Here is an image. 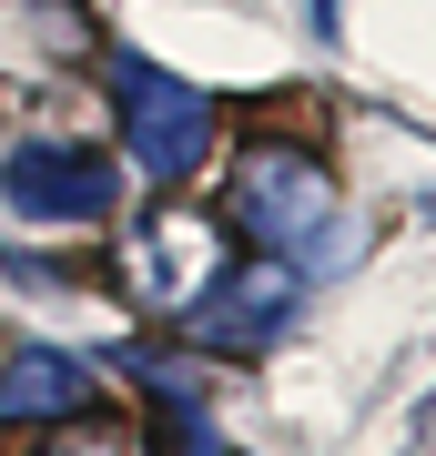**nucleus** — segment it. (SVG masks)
Masks as SVG:
<instances>
[{
	"mask_svg": "<svg viewBox=\"0 0 436 456\" xmlns=\"http://www.w3.org/2000/svg\"><path fill=\"white\" fill-rule=\"evenodd\" d=\"M335 173L315 163V152H294V142H254L234 163V224L254 233L275 264H294L305 274V254H325L335 244Z\"/></svg>",
	"mask_w": 436,
	"mask_h": 456,
	"instance_id": "obj_1",
	"label": "nucleus"
},
{
	"mask_svg": "<svg viewBox=\"0 0 436 456\" xmlns=\"http://www.w3.org/2000/svg\"><path fill=\"white\" fill-rule=\"evenodd\" d=\"M112 102H122V142H132V163H143L152 183H193L203 173V152H213V92L193 82H173L162 61H112Z\"/></svg>",
	"mask_w": 436,
	"mask_h": 456,
	"instance_id": "obj_2",
	"label": "nucleus"
},
{
	"mask_svg": "<svg viewBox=\"0 0 436 456\" xmlns=\"http://www.w3.org/2000/svg\"><path fill=\"white\" fill-rule=\"evenodd\" d=\"M294 264H275V254H243V264H213V284L183 305V335L203 345V355H264L275 345V325L294 314Z\"/></svg>",
	"mask_w": 436,
	"mask_h": 456,
	"instance_id": "obj_3",
	"label": "nucleus"
},
{
	"mask_svg": "<svg viewBox=\"0 0 436 456\" xmlns=\"http://www.w3.org/2000/svg\"><path fill=\"white\" fill-rule=\"evenodd\" d=\"M0 193H11V213H31V224H102L122 183H112V163H102V152L21 142L11 163H0Z\"/></svg>",
	"mask_w": 436,
	"mask_h": 456,
	"instance_id": "obj_4",
	"label": "nucleus"
},
{
	"mask_svg": "<svg viewBox=\"0 0 436 456\" xmlns=\"http://www.w3.org/2000/svg\"><path fill=\"white\" fill-rule=\"evenodd\" d=\"M132 274H143L152 305H193V294L213 284V224L203 213H152L143 244H132Z\"/></svg>",
	"mask_w": 436,
	"mask_h": 456,
	"instance_id": "obj_5",
	"label": "nucleus"
},
{
	"mask_svg": "<svg viewBox=\"0 0 436 456\" xmlns=\"http://www.w3.org/2000/svg\"><path fill=\"white\" fill-rule=\"evenodd\" d=\"M81 406H92V365L51 355V345H31V355L0 365V416L11 426H71Z\"/></svg>",
	"mask_w": 436,
	"mask_h": 456,
	"instance_id": "obj_6",
	"label": "nucleus"
},
{
	"mask_svg": "<svg viewBox=\"0 0 436 456\" xmlns=\"http://www.w3.org/2000/svg\"><path fill=\"white\" fill-rule=\"evenodd\" d=\"M41 456H132V446H122V426H62Z\"/></svg>",
	"mask_w": 436,
	"mask_h": 456,
	"instance_id": "obj_7",
	"label": "nucleus"
},
{
	"mask_svg": "<svg viewBox=\"0 0 436 456\" xmlns=\"http://www.w3.org/2000/svg\"><path fill=\"white\" fill-rule=\"evenodd\" d=\"M183 456H224V446H213V436H193V446H183Z\"/></svg>",
	"mask_w": 436,
	"mask_h": 456,
	"instance_id": "obj_8",
	"label": "nucleus"
}]
</instances>
